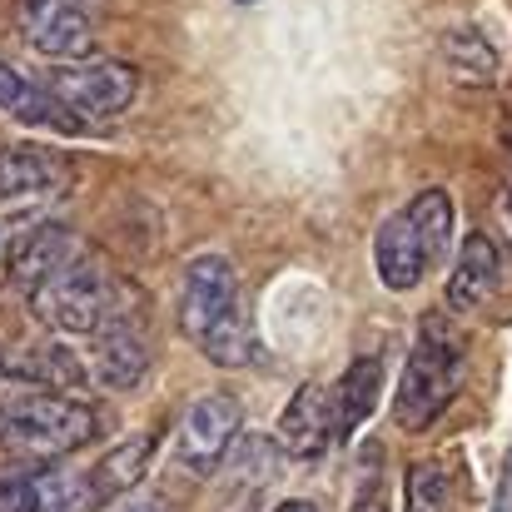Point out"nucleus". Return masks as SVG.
I'll return each mask as SVG.
<instances>
[{
    "mask_svg": "<svg viewBox=\"0 0 512 512\" xmlns=\"http://www.w3.org/2000/svg\"><path fill=\"white\" fill-rule=\"evenodd\" d=\"M239 5H249V0H239Z\"/></svg>",
    "mask_w": 512,
    "mask_h": 512,
    "instance_id": "nucleus-24",
    "label": "nucleus"
},
{
    "mask_svg": "<svg viewBox=\"0 0 512 512\" xmlns=\"http://www.w3.org/2000/svg\"><path fill=\"white\" fill-rule=\"evenodd\" d=\"M40 80L85 125L115 120L140 100V70L125 65V60H110V55H90V60H75V65H50Z\"/></svg>",
    "mask_w": 512,
    "mask_h": 512,
    "instance_id": "nucleus-5",
    "label": "nucleus"
},
{
    "mask_svg": "<svg viewBox=\"0 0 512 512\" xmlns=\"http://www.w3.org/2000/svg\"><path fill=\"white\" fill-rule=\"evenodd\" d=\"M279 443L294 458H319L324 448L339 443V413H334V383H304L284 418H279Z\"/></svg>",
    "mask_w": 512,
    "mask_h": 512,
    "instance_id": "nucleus-13",
    "label": "nucleus"
},
{
    "mask_svg": "<svg viewBox=\"0 0 512 512\" xmlns=\"http://www.w3.org/2000/svg\"><path fill=\"white\" fill-rule=\"evenodd\" d=\"M498 279H503V249L488 234H468L458 259H453V269H448L443 299H448L453 314H468V309H478L498 289Z\"/></svg>",
    "mask_w": 512,
    "mask_h": 512,
    "instance_id": "nucleus-15",
    "label": "nucleus"
},
{
    "mask_svg": "<svg viewBox=\"0 0 512 512\" xmlns=\"http://www.w3.org/2000/svg\"><path fill=\"white\" fill-rule=\"evenodd\" d=\"M15 35L50 65H75V60H90L95 50V25L80 0H20Z\"/></svg>",
    "mask_w": 512,
    "mask_h": 512,
    "instance_id": "nucleus-10",
    "label": "nucleus"
},
{
    "mask_svg": "<svg viewBox=\"0 0 512 512\" xmlns=\"http://www.w3.org/2000/svg\"><path fill=\"white\" fill-rule=\"evenodd\" d=\"M274 512H319V508H314V503H299V498H294V503H279Z\"/></svg>",
    "mask_w": 512,
    "mask_h": 512,
    "instance_id": "nucleus-22",
    "label": "nucleus"
},
{
    "mask_svg": "<svg viewBox=\"0 0 512 512\" xmlns=\"http://www.w3.org/2000/svg\"><path fill=\"white\" fill-rule=\"evenodd\" d=\"M80 254H85V249H80V239H75L70 224L40 219V224H30V229H20V234L10 239V249H5V279L30 299V294H40L55 274H65Z\"/></svg>",
    "mask_w": 512,
    "mask_h": 512,
    "instance_id": "nucleus-11",
    "label": "nucleus"
},
{
    "mask_svg": "<svg viewBox=\"0 0 512 512\" xmlns=\"http://www.w3.org/2000/svg\"><path fill=\"white\" fill-rule=\"evenodd\" d=\"M70 184H75L70 160L50 145H5L0 150V209H10V214L50 209L70 194Z\"/></svg>",
    "mask_w": 512,
    "mask_h": 512,
    "instance_id": "nucleus-8",
    "label": "nucleus"
},
{
    "mask_svg": "<svg viewBox=\"0 0 512 512\" xmlns=\"http://www.w3.org/2000/svg\"><path fill=\"white\" fill-rule=\"evenodd\" d=\"M378 383H383V358L368 353V358H353L348 373L334 383V413H339V443L353 438V428L373 413L378 403Z\"/></svg>",
    "mask_w": 512,
    "mask_h": 512,
    "instance_id": "nucleus-17",
    "label": "nucleus"
},
{
    "mask_svg": "<svg viewBox=\"0 0 512 512\" xmlns=\"http://www.w3.org/2000/svg\"><path fill=\"white\" fill-rule=\"evenodd\" d=\"M135 289V284H130ZM125 284H120V294H115V309H110V319H105V329L95 334V339H85V373L100 383V388H110V393H130V388H140L145 383V373H150V343H145V314L140 319H130V294Z\"/></svg>",
    "mask_w": 512,
    "mask_h": 512,
    "instance_id": "nucleus-6",
    "label": "nucleus"
},
{
    "mask_svg": "<svg viewBox=\"0 0 512 512\" xmlns=\"http://www.w3.org/2000/svg\"><path fill=\"white\" fill-rule=\"evenodd\" d=\"M239 398L234 393H204L184 408L179 418V433H174V463L189 473V478H209L224 468L234 438H239Z\"/></svg>",
    "mask_w": 512,
    "mask_h": 512,
    "instance_id": "nucleus-7",
    "label": "nucleus"
},
{
    "mask_svg": "<svg viewBox=\"0 0 512 512\" xmlns=\"http://www.w3.org/2000/svg\"><path fill=\"white\" fill-rule=\"evenodd\" d=\"M463 363L468 353H463V339L453 334V324L443 314H423L403 378H398V393H393V423L403 433L433 428L463 388Z\"/></svg>",
    "mask_w": 512,
    "mask_h": 512,
    "instance_id": "nucleus-3",
    "label": "nucleus"
},
{
    "mask_svg": "<svg viewBox=\"0 0 512 512\" xmlns=\"http://www.w3.org/2000/svg\"><path fill=\"white\" fill-rule=\"evenodd\" d=\"M373 269H378L383 289H393V294L418 289V284L438 269V259H433V249H428V234H423V224H418V214H413L408 204L393 209V214L378 224V234H373Z\"/></svg>",
    "mask_w": 512,
    "mask_h": 512,
    "instance_id": "nucleus-12",
    "label": "nucleus"
},
{
    "mask_svg": "<svg viewBox=\"0 0 512 512\" xmlns=\"http://www.w3.org/2000/svg\"><path fill=\"white\" fill-rule=\"evenodd\" d=\"M0 512H95L90 473L65 463H10L0 473Z\"/></svg>",
    "mask_w": 512,
    "mask_h": 512,
    "instance_id": "nucleus-9",
    "label": "nucleus"
},
{
    "mask_svg": "<svg viewBox=\"0 0 512 512\" xmlns=\"http://www.w3.org/2000/svg\"><path fill=\"white\" fill-rule=\"evenodd\" d=\"M115 294H120V279L95 254H80L65 274H55L40 294H30V314L40 329L60 339H95L115 309Z\"/></svg>",
    "mask_w": 512,
    "mask_h": 512,
    "instance_id": "nucleus-4",
    "label": "nucleus"
},
{
    "mask_svg": "<svg viewBox=\"0 0 512 512\" xmlns=\"http://www.w3.org/2000/svg\"><path fill=\"white\" fill-rule=\"evenodd\" d=\"M403 508L408 512H453V473L433 458L413 463L403 478Z\"/></svg>",
    "mask_w": 512,
    "mask_h": 512,
    "instance_id": "nucleus-18",
    "label": "nucleus"
},
{
    "mask_svg": "<svg viewBox=\"0 0 512 512\" xmlns=\"http://www.w3.org/2000/svg\"><path fill=\"white\" fill-rule=\"evenodd\" d=\"M105 433V418L95 403L55 388H20L0 398V448H10L20 463H50L70 458L75 448H90Z\"/></svg>",
    "mask_w": 512,
    "mask_h": 512,
    "instance_id": "nucleus-2",
    "label": "nucleus"
},
{
    "mask_svg": "<svg viewBox=\"0 0 512 512\" xmlns=\"http://www.w3.org/2000/svg\"><path fill=\"white\" fill-rule=\"evenodd\" d=\"M408 209L418 214V224H423V234H428V249H433V259L443 264V259H448V244H453V224H458L453 194H448V189H423V194L408 199Z\"/></svg>",
    "mask_w": 512,
    "mask_h": 512,
    "instance_id": "nucleus-19",
    "label": "nucleus"
},
{
    "mask_svg": "<svg viewBox=\"0 0 512 512\" xmlns=\"http://www.w3.org/2000/svg\"><path fill=\"white\" fill-rule=\"evenodd\" d=\"M443 55H448V70H453V75L463 70V60H473L478 80L493 75V45H488L478 30H453V35L443 40Z\"/></svg>",
    "mask_w": 512,
    "mask_h": 512,
    "instance_id": "nucleus-20",
    "label": "nucleus"
},
{
    "mask_svg": "<svg viewBox=\"0 0 512 512\" xmlns=\"http://www.w3.org/2000/svg\"><path fill=\"white\" fill-rule=\"evenodd\" d=\"M348 512H388V508H383V493H378V488H363L358 503H353Z\"/></svg>",
    "mask_w": 512,
    "mask_h": 512,
    "instance_id": "nucleus-21",
    "label": "nucleus"
},
{
    "mask_svg": "<svg viewBox=\"0 0 512 512\" xmlns=\"http://www.w3.org/2000/svg\"><path fill=\"white\" fill-rule=\"evenodd\" d=\"M0 110H5L10 120H20V125L55 130V135H85V130H90L85 120H75V115L45 90V80H30L25 70H15V65H5V60H0Z\"/></svg>",
    "mask_w": 512,
    "mask_h": 512,
    "instance_id": "nucleus-14",
    "label": "nucleus"
},
{
    "mask_svg": "<svg viewBox=\"0 0 512 512\" xmlns=\"http://www.w3.org/2000/svg\"><path fill=\"white\" fill-rule=\"evenodd\" d=\"M179 334L219 368H249L259 358V339L244 319L239 269L224 254H194L179 284Z\"/></svg>",
    "mask_w": 512,
    "mask_h": 512,
    "instance_id": "nucleus-1",
    "label": "nucleus"
},
{
    "mask_svg": "<svg viewBox=\"0 0 512 512\" xmlns=\"http://www.w3.org/2000/svg\"><path fill=\"white\" fill-rule=\"evenodd\" d=\"M120 512H160L155 503H130V508H120Z\"/></svg>",
    "mask_w": 512,
    "mask_h": 512,
    "instance_id": "nucleus-23",
    "label": "nucleus"
},
{
    "mask_svg": "<svg viewBox=\"0 0 512 512\" xmlns=\"http://www.w3.org/2000/svg\"><path fill=\"white\" fill-rule=\"evenodd\" d=\"M150 453H155V438L150 433H135V438H125V443H115L95 468H90V493H95V512L110 508L115 498H125L140 478H145V468H150Z\"/></svg>",
    "mask_w": 512,
    "mask_h": 512,
    "instance_id": "nucleus-16",
    "label": "nucleus"
}]
</instances>
